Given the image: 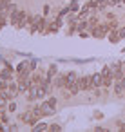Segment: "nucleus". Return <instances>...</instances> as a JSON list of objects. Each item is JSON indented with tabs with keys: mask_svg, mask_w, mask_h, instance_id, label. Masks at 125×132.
Segmentation results:
<instances>
[{
	"mask_svg": "<svg viewBox=\"0 0 125 132\" xmlns=\"http://www.w3.org/2000/svg\"><path fill=\"white\" fill-rule=\"evenodd\" d=\"M111 71H112L114 80H121L125 76V63H114V65H111Z\"/></svg>",
	"mask_w": 125,
	"mask_h": 132,
	"instance_id": "nucleus-1",
	"label": "nucleus"
},
{
	"mask_svg": "<svg viewBox=\"0 0 125 132\" xmlns=\"http://www.w3.org/2000/svg\"><path fill=\"white\" fill-rule=\"evenodd\" d=\"M78 83H80V89L82 90H92V80H91V76L78 78Z\"/></svg>",
	"mask_w": 125,
	"mask_h": 132,
	"instance_id": "nucleus-2",
	"label": "nucleus"
},
{
	"mask_svg": "<svg viewBox=\"0 0 125 132\" xmlns=\"http://www.w3.org/2000/svg\"><path fill=\"white\" fill-rule=\"evenodd\" d=\"M107 31H109V26H96V27L92 29V36L101 38V36H105V35H107Z\"/></svg>",
	"mask_w": 125,
	"mask_h": 132,
	"instance_id": "nucleus-3",
	"label": "nucleus"
},
{
	"mask_svg": "<svg viewBox=\"0 0 125 132\" xmlns=\"http://www.w3.org/2000/svg\"><path fill=\"white\" fill-rule=\"evenodd\" d=\"M91 80H92V89H96V87H101V85H103V74H101V72L92 74V76H91Z\"/></svg>",
	"mask_w": 125,
	"mask_h": 132,
	"instance_id": "nucleus-4",
	"label": "nucleus"
},
{
	"mask_svg": "<svg viewBox=\"0 0 125 132\" xmlns=\"http://www.w3.org/2000/svg\"><path fill=\"white\" fill-rule=\"evenodd\" d=\"M114 92H116L118 96H125V85H123L121 80H116V83H114Z\"/></svg>",
	"mask_w": 125,
	"mask_h": 132,
	"instance_id": "nucleus-5",
	"label": "nucleus"
},
{
	"mask_svg": "<svg viewBox=\"0 0 125 132\" xmlns=\"http://www.w3.org/2000/svg\"><path fill=\"white\" fill-rule=\"evenodd\" d=\"M56 85L58 87H67V74H60L56 78Z\"/></svg>",
	"mask_w": 125,
	"mask_h": 132,
	"instance_id": "nucleus-6",
	"label": "nucleus"
},
{
	"mask_svg": "<svg viewBox=\"0 0 125 132\" xmlns=\"http://www.w3.org/2000/svg\"><path fill=\"white\" fill-rule=\"evenodd\" d=\"M112 80H114L112 76H103V85L101 87H111L112 85Z\"/></svg>",
	"mask_w": 125,
	"mask_h": 132,
	"instance_id": "nucleus-7",
	"label": "nucleus"
},
{
	"mask_svg": "<svg viewBox=\"0 0 125 132\" xmlns=\"http://www.w3.org/2000/svg\"><path fill=\"white\" fill-rule=\"evenodd\" d=\"M76 80H78V74H76V72H69V74H67V83L76 81Z\"/></svg>",
	"mask_w": 125,
	"mask_h": 132,
	"instance_id": "nucleus-8",
	"label": "nucleus"
},
{
	"mask_svg": "<svg viewBox=\"0 0 125 132\" xmlns=\"http://www.w3.org/2000/svg\"><path fill=\"white\" fill-rule=\"evenodd\" d=\"M47 125L45 123H38V125H33V130H45Z\"/></svg>",
	"mask_w": 125,
	"mask_h": 132,
	"instance_id": "nucleus-9",
	"label": "nucleus"
},
{
	"mask_svg": "<svg viewBox=\"0 0 125 132\" xmlns=\"http://www.w3.org/2000/svg\"><path fill=\"white\" fill-rule=\"evenodd\" d=\"M54 72H56V67H54V65H53V67H49V72H47V78H49V80H51V78H53V74H54Z\"/></svg>",
	"mask_w": 125,
	"mask_h": 132,
	"instance_id": "nucleus-10",
	"label": "nucleus"
},
{
	"mask_svg": "<svg viewBox=\"0 0 125 132\" xmlns=\"http://www.w3.org/2000/svg\"><path fill=\"white\" fill-rule=\"evenodd\" d=\"M105 2L109 4V6H116V4H120L121 0H105Z\"/></svg>",
	"mask_w": 125,
	"mask_h": 132,
	"instance_id": "nucleus-11",
	"label": "nucleus"
},
{
	"mask_svg": "<svg viewBox=\"0 0 125 132\" xmlns=\"http://www.w3.org/2000/svg\"><path fill=\"white\" fill-rule=\"evenodd\" d=\"M7 109H9V112H13V110H17V105H15V103H9Z\"/></svg>",
	"mask_w": 125,
	"mask_h": 132,
	"instance_id": "nucleus-12",
	"label": "nucleus"
},
{
	"mask_svg": "<svg viewBox=\"0 0 125 132\" xmlns=\"http://www.w3.org/2000/svg\"><path fill=\"white\" fill-rule=\"evenodd\" d=\"M49 130H54V132H58V130H60V127H58V125H51V127H49Z\"/></svg>",
	"mask_w": 125,
	"mask_h": 132,
	"instance_id": "nucleus-13",
	"label": "nucleus"
},
{
	"mask_svg": "<svg viewBox=\"0 0 125 132\" xmlns=\"http://www.w3.org/2000/svg\"><path fill=\"white\" fill-rule=\"evenodd\" d=\"M47 101H49V103H51V105H53V107H54V105H56V100H54V98H49V100H47Z\"/></svg>",
	"mask_w": 125,
	"mask_h": 132,
	"instance_id": "nucleus-14",
	"label": "nucleus"
},
{
	"mask_svg": "<svg viewBox=\"0 0 125 132\" xmlns=\"http://www.w3.org/2000/svg\"><path fill=\"white\" fill-rule=\"evenodd\" d=\"M120 36H125V27H123V29L120 31Z\"/></svg>",
	"mask_w": 125,
	"mask_h": 132,
	"instance_id": "nucleus-15",
	"label": "nucleus"
}]
</instances>
